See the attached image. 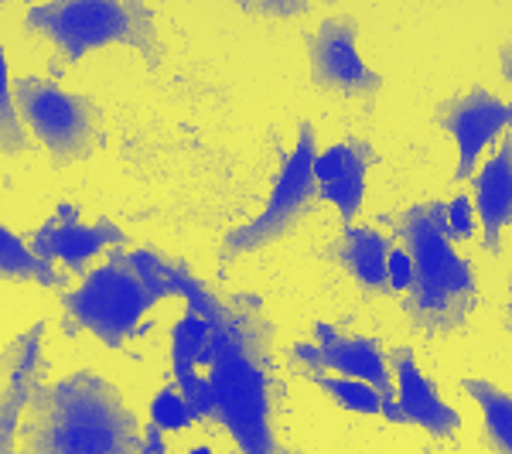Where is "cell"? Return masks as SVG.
<instances>
[{"label":"cell","instance_id":"obj_28","mask_svg":"<svg viewBox=\"0 0 512 454\" xmlns=\"http://www.w3.org/2000/svg\"><path fill=\"white\" fill-rule=\"evenodd\" d=\"M188 454H216V451H212L209 444H198V448H192V451H188Z\"/></svg>","mask_w":512,"mask_h":454},{"label":"cell","instance_id":"obj_2","mask_svg":"<svg viewBox=\"0 0 512 454\" xmlns=\"http://www.w3.org/2000/svg\"><path fill=\"white\" fill-rule=\"evenodd\" d=\"M21 454H140L144 427L106 376L79 369L31 390Z\"/></svg>","mask_w":512,"mask_h":454},{"label":"cell","instance_id":"obj_12","mask_svg":"<svg viewBox=\"0 0 512 454\" xmlns=\"http://www.w3.org/2000/svg\"><path fill=\"white\" fill-rule=\"evenodd\" d=\"M41 338L45 325L35 321L0 349V454H18L21 417L28 410L31 390L38 386Z\"/></svg>","mask_w":512,"mask_h":454},{"label":"cell","instance_id":"obj_24","mask_svg":"<svg viewBox=\"0 0 512 454\" xmlns=\"http://www.w3.org/2000/svg\"><path fill=\"white\" fill-rule=\"evenodd\" d=\"M414 284H417L414 257L407 253V246H393V250H390V260H386V291L410 297V291H414Z\"/></svg>","mask_w":512,"mask_h":454},{"label":"cell","instance_id":"obj_11","mask_svg":"<svg viewBox=\"0 0 512 454\" xmlns=\"http://www.w3.org/2000/svg\"><path fill=\"white\" fill-rule=\"evenodd\" d=\"M127 233L113 219L82 222V212L76 205L62 202L31 236V250L41 260L62 267V274H89V260L99 257L103 250H123Z\"/></svg>","mask_w":512,"mask_h":454},{"label":"cell","instance_id":"obj_20","mask_svg":"<svg viewBox=\"0 0 512 454\" xmlns=\"http://www.w3.org/2000/svg\"><path fill=\"white\" fill-rule=\"evenodd\" d=\"M311 383L318 386L321 393H328L342 410L349 414H362V417H386L390 424H407L403 414L396 410V403L386 400L383 393L373 390L369 383H359V379H345V376H332V373H311Z\"/></svg>","mask_w":512,"mask_h":454},{"label":"cell","instance_id":"obj_16","mask_svg":"<svg viewBox=\"0 0 512 454\" xmlns=\"http://www.w3.org/2000/svg\"><path fill=\"white\" fill-rule=\"evenodd\" d=\"M393 239L379 233L376 226H342V233L332 246V257L345 274H352L355 284H362L366 291H386V260H390Z\"/></svg>","mask_w":512,"mask_h":454},{"label":"cell","instance_id":"obj_19","mask_svg":"<svg viewBox=\"0 0 512 454\" xmlns=\"http://www.w3.org/2000/svg\"><path fill=\"white\" fill-rule=\"evenodd\" d=\"M0 277L52 287V291H59V287H65V280H69V274H62L55 263L41 260L38 253L31 250V243H24L18 233H11L4 222H0Z\"/></svg>","mask_w":512,"mask_h":454},{"label":"cell","instance_id":"obj_13","mask_svg":"<svg viewBox=\"0 0 512 454\" xmlns=\"http://www.w3.org/2000/svg\"><path fill=\"white\" fill-rule=\"evenodd\" d=\"M390 369H393V403L403 414L407 424H417L420 431H427L437 441H448L461 431V417L441 396L434 386V379L424 376V369L417 366L414 352L403 345V349L390 352Z\"/></svg>","mask_w":512,"mask_h":454},{"label":"cell","instance_id":"obj_18","mask_svg":"<svg viewBox=\"0 0 512 454\" xmlns=\"http://www.w3.org/2000/svg\"><path fill=\"white\" fill-rule=\"evenodd\" d=\"M461 390L482 410L489 448L495 454H512V393L495 386L492 379H478V376L461 379Z\"/></svg>","mask_w":512,"mask_h":454},{"label":"cell","instance_id":"obj_4","mask_svg":"<svg viewBox=\"0 0 512 454\" xmlns=\"http://www.w3.org/2000/svg\"><path fill=\"white\" fill-rule=\"evenodd\" d=\"M24 28L55 48L52 72L76 65L106 45L134 48L151 69L161 65L158 11L140 0H65L35 4L24 14Z\"/></svg>","mask_w":512,"mask_h":454},{"label":"cell","instance_id":"obj_9","mask_svg":"<svg viewBox=\"0 0 512 454\" xmlns=\"http://www.w3.org/2000/svg\"><path fill=\"white\" fill-rule=\"evenodd\" d=\"M434 123L458 147L454 181H468L482 164V154L499 137L512 134V103L499 99L489 89L475 86L468 93L448 96L434 106Z\"/></svg>","mask_w":512,"mask_h":454},{"label":"cell","instance_id":"obj_22","mask_svg":"<svg viewBox=\"0 0 512 454\" xmlns=\"http://www.w3.org/2000/svg\"><path fill=\"white\" fill-rule=\"evenodd\" d=\"M195 410L192 403L181 396L178 386H164V390L151 400V424L164 434H178L185 427L195 424Z\"/></svg>","mask_w":512,"mask_h":454},{"label":"cell","instance_id":"obj_7","mask_svg":"<svg viewBox=\"0 0 512 454\" xmlns=\"http://www.w3.org/2000/svg\"><path fill=\"white\" fill-rule=\"evenodd\" d=\"M14 103H18L21 123L41 147H48L59 168L93 158L99 140H103L99 106L82 93H65L52 79H18L14 82Z\"/></svg>","mask_w":512,"mask_h":454},{"label":"cell","instance_id":"obj_14","mask_svg":"<svg viewBox=\"0 0 512 454\" xmlns=\"http://www.w3.org/2000/svg\"><path fill=\"white\" fill-rule=\"evenodd\" d=\"M369 168H373V147L355 137L325 147L315 161L318 198L332 205L345 226H352V219H359L362 212Z\"/></svg>","mask_w":512,"mask_h":454},{"label":"cell","instance_id":"obj_6","mask_svg":"<svg viewBox=\"0 0 512 454\" xmlns=\"http://www.w3.org/2000/svg\"><path fill=\"white\" fill-rule=\"evenodd\" d=\"M315 161H318V137L311 123H301L291 154L280 164L270 198L263 205V212L250 219L246 226H236L233 233L222 239L219 246V263L229 267L239 257L267 250L270 243L284 239L291 229L308 216L311 202L318 198V181H315Z\"/></svg>","mask_w":512,"mask_h":454},{"label":"cell","instance_id":"obj_8","mask_svg":"<svg viewBox=\"0 0 512 454\" xmlns=\"http://www.w3.org/2000/svg\"><path fill=\"white\" fill-rule=\"evenodd\" d=\"M308 45V65L315 89L338 93L349 99H366L383 89V76L369 69L359 55V21L352 14L325 18L315 31L304 35Z\"/></svg>","mask_w":512,"mask_h":454},{"label":"cell","instance_id":"obj_23","mask_svg":"<svg viewBox=\"0 0 512 454\" xmlns=\"http://www.w3.org/2000/svg\"><path fill=\"white\" fill-rule=\"evenodd\" d=\"M444 233H448L451 243H468L478 233V216L472 195H454L451 202H444Z\"/></svg>","mask_w":512,"mask_h":454},{"label":"cell","instance_id":"obj_26","mask_svg":"<svg viewBox=\"0 0 512 454\" xmlns=\"http://www.w3.org/2000/svg\"><path fill=\"white\" fill-rule=\"evenodd\" d=\"M168 448H164V431H158L154 424L144 427V448H140V454H164Z\"/></svg>","mask_w":512,"mask_h":454},{"label":"cell","instance_id":"obj_15","mask_svg":"<svg viewBox=\"0 0 512 454\" xmlns=\"http://www.w3.org/2000/svg\"><path fill=\"white\" fill-rule=\"evenodd\" d=\"M472 205L482 229V246L499 257L502 233L512 226V134L502 137L489 161L478 164L472 175Z\"/></svg>","mask_w":512,"mask_h":454},{"label":"cell","instance_id":"obj_21","mask_svg":"<svg viewBox=\"0 0 512 454\" xmlns=\"http://www.w3.org/2000/svg\"><path fill=\"white\" fill-rule=\"evenodd\" d=\"M28 147H31V140L21 123L18 103H14V82H11V72H7L4 45H0V151H4L7 158H18Z\"/></svg>","mask_w":512,"mask_h":454},{"label":"cell","instance_id":"obj_17","mask_svg":"<svg viewBox=\"0 0 512 454\" xmlns=\"http://www.w3.org/2000/svg\"><path fill=\"white\" fill-rule=\"evenodd\" d=\"M205 345H209V325H205V318L195 315V311H185L175 321V328H171V376H175L181 396L192 403L198 420H205V400H209L205 376L198 373L202 369L198 362H202Z\"/></svg>","mask_w":512,"mask_h":454},{"label":"cell","instance_id":"obj_1","mask_svg":"<svg viewBox=\"0 0 512 454\" xmlns=\"http://www.w3.org/2000/svg\"><path fill=\"white\" fill-rule=\"evenodd\" d=\"M154 267L171 294H181L188 311L205 318L209 345L198 366L205 369V420L233 437L239 454H297L277 434L280 379L274 373L270 321L253 297L229 294L209 280L154 253Z\"/></svg>","mask_w":512,"mask_h":454},{"label":"cell","instance_id":"obj_27","mask_svg":"<svg viewBox=\"0 0 512 454\" xmlns=\"http://www.w3.org/2000/svg\"><path fill=\"white\" fill-rule=\"evenodd\" d=\"M499 69H502V76H506L509 86H512V45L499 48Z\"/></svg>","mask_w":512,"mask_h":454},{"label":"cell","instance_id":"obj_5","mask_svg":"<svg viewBox=\"0 0 512 454\" xmlns=\"http://www.w3.org/2000/svg\"><path fill=\"white\" fill-rule=\"evenodd\" d=\"M164 297L168 284L154 267L151 250H110V257L89 270L72 294L62 297L69 332L96 335L110 349H123L130 335L140 332V321Z\"/></svg>","mask_w":512,"mask_h":454},{"label":"cell","instance_id":"obj_29","mask_svg":"<svg viewBox=\"0 0 512 454\" xmlns=\"http://www.w3.org/2000/svg\"><path fill=\"white\" fill-rule=\"evenodd\" d=\"M509 325H512V277H509Z\"/></svg>","mask_w":512,"mask_h":454},{"label":"cell","instance_id":"obj_10","mask_svg":"<svg viewBox=\"0 0 512 454\" xmlns=\"http://www.w3.org/2000/svg\"><path fill=\"white\" fill-rule=\"evenodd\" d=\"M294 366H301L308 376L332 373L345 379H359V383H369L373 390L383 393L390 403L396 396L390 356L383 352L379 338L349 335L342 328L328 325V321H318L311 342L294 345Z\"/></svg>","mask_w":512,"mask_h":454},{"label":"cell","instance_id":"obj_25","mask_svg":"<svg viewBox=\"0 0 512 454\" xmlns=\"http://www.w3.org/2000/svg\"><path fill=\"white\" fill-rule=\"evenodd\" d=\"M243 11L263 14V18H294V14H308L311 4H243Z\"/></svg>","mask_w":512,"mask_h":454},{"label":"cell","instance_id":"obj_3","mask_svg":"<svg viewBox=\"0 0 512 454\" xmlns=\"http://www.w3.org/2000/svg\"><path fill=\"white\" fill-rule=\"evenodd\" d=\"M396 236L414 257L417 284L407 297V315L420 335H451L465 328L478 304L472 260L458 253L444 233V202H417L396 216Z\"/></svg>","mask_w":512,"mask_h":454}]
</instances>
